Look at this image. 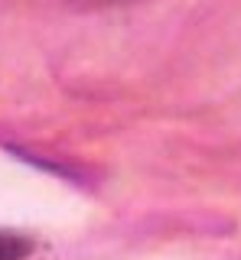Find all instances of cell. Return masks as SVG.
<instances>
[{
    "label": "cell",
    "instance_id": "obj_1",
    "mask_svg": "<svg viewBox=\"0 0 241 260\" xmlns=\"http://www.w3.org/2000/svg\"><path fill=\"white\" fill-rule=\"evenodd\" d=\"M33 254V241L17 231H0V260H23Z\"/></svg>",
    "mask_w": 241,
    "mask_h": 260
},
{
    "label": "cell",
    "instance_id": "obj_2",
    "mask_svg": "<svg viewBox=\"0 0 241 260\" xmlns=\"http://www.w3.org/2000/svg\"><path fill=\"white\" fill-rule=\"evenodd\" d=\"M82 7H117V4H131V0H75Z\"/></svg>",
    "mask_w": 241,
    "mask_h": 260
}]
</instances>
